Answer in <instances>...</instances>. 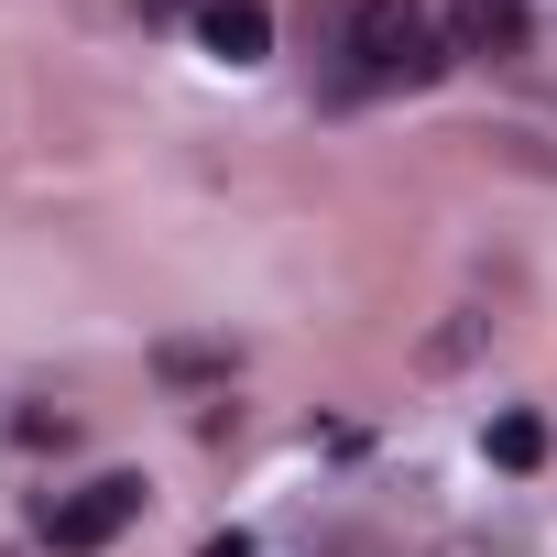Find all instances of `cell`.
Segmentation results:
<instances>
[{"label": "cell", "mask_w": 557, "mask_h": 557, "mask_svg": "<svg viewBox=\"0 0 557 557\" xmlns=\"http://www.w3.org/2000/svg\"><path fill=\"white\" fill-rule=\"evenodd\" d=\"M448 66V34L426 23V0H350V77L361 88H426Z\"/></svg>", "instance_id": "obj_1"}, {"label": "cell", "mask_w": 557, "mask_h": 557, "mask_svg": "<svg viewBox=\"0 0 557 557\" xmlns=\"http://www.w3.org/2000/svg\"><path fill=\"white\" fill-rule=\"evenodd\" d=\"M132 513H143V481H132V470H110V481H88V492H55V503L34 513V535H45L55 557H88V546H110Z\"/></svg>", "instance_id": "obj_2"}, {"label": "cell", "mask_w": 557, "mask_h": 557, "mask_svg": "<svg viewBox=\"0 0 557 557\" xmlns=\"http://www.w3.org/2000/svg\"><path fill=\"white\" fill-rule=\"evenodd\" d=\"M481 448H492L503 470H535V459H546V426H535V416H492V437H481Z\"/></svg>", "instance_id": "obj_5"}, {"label": "cell", "mask_w": 557, "mask_h": 557, "mask_svg": "<svg viewBox=\"0 0 557 557\" xmlns=\"http://www.w3.org/2000/svg\"><path fill=\"white\" fill-rule=\"evenodd\" d=\"M448 55H481V66L524 55V0H448Z\"/></svg>", "instance_id": "obj_3"}, {"label": "cell", "mask_w": 557, "mask_h": 557, "mask_svg": "<svg viewBox=\"0 0 557 557\" xmlns=\"http://www.w3.org/2000/svg\"><path fill=\"white\" fill-rule=\"evenodd\" d=\"M197 45H208L219 66H262L273 12H262V0H197Z\"/></svg>", "instance_id": "obj_4"}, {"label": "cell", "mask_w": 557, "mask_h": 557, "mask_svg": "<svg viewBox=\"0 0 557 557\" xmlns=\"http://www.w3.org/2000/svg\"><path fill=\"white\" fill-rule=\"evenodd\" d=\"M197 557H251V535H208V546H197Z\"/></svg>", "instance_id": "obj_6"}]
</instances>
